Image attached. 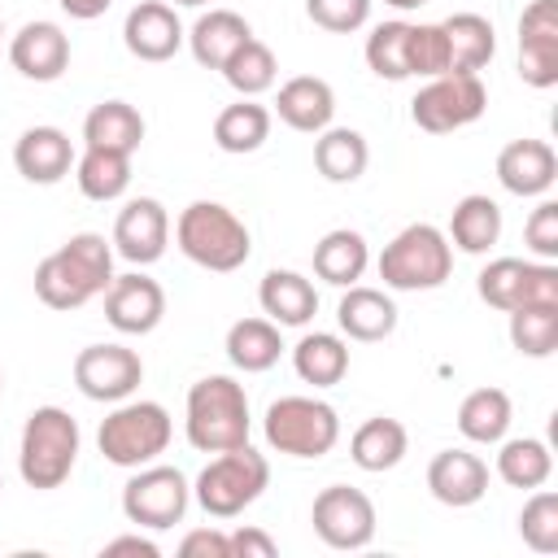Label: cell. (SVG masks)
Listing matches in <instances>:
<instances>
[{"label": "cell", "mask_w": 558, "mask_h": 558, "mask_svg": "<svg viewBox=\"0 0 558 558\" xmlns=\"http://www.w3.org/2000/svg\"><path fill=\"white\" fill-rule=\"evenodd\" d=\"M113 283V248L96 231L70 235L35 266V296L48 310H78Z\"/></svg>", "instance_id": "1"}, {"label": "cell", "mask_w": 558, "mask_h": 558, "mask_svg": "<svg viewBox=\"0 0 558 558\" xmlns=\"http://www.w3.org/2000/svg\"><path fill=\"white\" fill-rule=\"evenodd\" d=\"M248 392L231 375H205L187 388V445L201 453H222L248 445Z\"/></svg>", "instance_id": "2"}, {"label": "cell", "mask_w": 558, "mask_h": 558, "mask_svg": "<svg viewBox=\"0 0 558 558\" xmlns=\"http://www.w3.org/2000/svg\"><path fill=\"white\" fill-rule=\"evenodd\" d=\"M174 244L187 262H196L201 270H214V275L240 270L253 253L248 227L218 201H192L174 222Z\"/></svg>", "instance_id": "3"}, {"label": "cell", "mask_w": 558, "mask_h": 558, "mask_svg": "<svg viewBox=\"0 0 558 558\" xmlns=\"http://www.w3.org/2000/svg\"><path fill=\"white\" fill-rule=\"evenodd\" d=\"M78 423L61 405H39L26 414L22 445H17V471L31 488L48 493L61 488L78 462Z\"/></svg>", "instance_id": "4"}, {"label": "cell", "mask_w": 558, "mask_h": 558, "mask_svg": "<svg viewBox=\"0 0 558 558\" xmlns=\"http://www.w3.org/2000/svg\"><path fill=\"white\" fill-rule=\"evenodd\" d=\"M453 275V244L432 222L401 227L379 253V279L392 292H432Z\"/></svg>", "instance_id": "5"}, {"label": "cell", "mask_w": 558, "mask_h": 558, "mask_svg": "<svg viewBox=\"0 0 558 558\" xmlns=\"http://www.w3.org/2000/svg\"><path fill=\"white\" fill-rule=\"evenodd\" d=\"M266 484H270L266 453H257L253 445H235V449H222L218 458L205 462L192 493L209 519H235L266 493Z\"/></svg>", "instance_id": "6"}, {"label": "cell", "mask_w": 558, "mask_h": 558, "mask_svg": "<svg viewBox=\"0 0 558 558\" xmlns=\"http://www.w3.org/2000/svg\"><path fill=\"white\" fill-rule=\"evenodd\" d=\"M170 436H174V423L161 401H118L113 414H105L96 445H100L105 462L135 471V466L157 462L166 453Z\"/></svg>", "instance_id": "7"}, {"label": "cell", "mask_w": 558, "mask_h": 558, "mask_svg": "<svg viewBox=\"0 0 558 558\" xmlns=\"http://www.w3.org/2000/svg\"><path fill=\"white\" fill-rule=\"evenodd\" d=\"M266 445L288 458H323L340 440V414L318 397H279L262 418Z\"/></svg>", "instance_id": "8"}, {"label": "cell", "mask_w": 558, "mask_h": 558, "mask_svg": "<svg viewBox=\"0 0 558 558\" xmlns=\"http://www.w3.org/2000/svg\"><path fill=\"white\" fill-rule=\"evenodd\" d=\"M187 501H192V488H187V480H183L179 466H157V462L135 466V475L122 488V514H126V523L148 527V532H166V527L183 523Z\"/></svg>", "instance_id": "9"}, {"label": "cell", "mask_w": 558, "mask_h": 558, "mask_svg": "<svg viewBox=\"0 0 558 558\" xmlns=\"http://www.w3.org/2000/svg\"><path fill=\"white\" fill-rule=\"evenodd\" d=\"M484 109H488V92H484L480 74H436V78H427V87H418V96L410 100V118H414V126H423L427 135L462 131V126H471Z\"/></svg>", "instance_id": "10"}, {"label": "cell", "mask_w": 558, "mask_h": 558, "mask_svg": "<svg viewBox=\"0 0 558 558\" xmlns=\"http://www.w3.org/2000/svg\"><path fill=\"white\" fill-rule=\"evenodd\" d=\"M480 301L510 314L519 305H558V266L554 262H523V257H497L475 279Z\"/></svg>", "instance_id": "11"}, {"label": "cell", "mask_w": 558, "mask_h": 558, "mask_svg": "<svg viewBox=\"0 0 558 558\" xmlns=\"http://www.w3.org/2000/svg\"><path fill=\"white\" fill-rule=\"evenodd\" d=\"M310 523L327 549H366L375 541V506L353 484H331L314 497Z\"/></svg>", "instance_id": "12"}, {"label": "cell", "mask_w": 558, "mask_h": 558, "mask_svg": "<svg viewBox=\"0 0 558 558\" xmlns=\"http://www.w3.org/2000/svg\"><path fill=\"white\" fill-rule=\"evenodd\" d=\"M144 379V362L126 344H87L74 357V384L87 401H126Z\"/></svg>", "instance_id": "13"}, {"label": "cell", "mask_w": 558, "mask_h": 558, "mask_svg": "<svg viewBox=\"0 0 558 558\" xmlns=\"http://www.w3.org/2000/svg\"><path fill=\"white\" fill-rule=\"evenodd\" d=\"M105 318L113 331L122 336H148L157 331V323L166 318V292L157 279L131 270V275H113V283L105 288Z\"/></svg>", "instance_id": "14"}, {"label": "cell", "mask_w": 558, "mask_h": 558, "mask_svg": "<svg viewBox=\"0 0 558 558\" xmlns=\"http://www.w3.org/2000/svg\"><path fill=\"white\" fill-rule=\"evenodd\" d=\"M170 244V214L161 201L153 196H135L118 209L113 222V248L131 262V266H153Z\"/></svg>", "instance_id": "15"}, {"label": "cell", "mask_w": 558, "mask_h": 558, "mask_svg": "<svg viewBox=\"0 0 558 558\" xmlns=\"http://www.w3.org/2000/svg\"><path fill=\"white\" fill-rule=\"evenodd\" d=\"M183 39H187V31H183L174 4H166V0H140L122 22V44L140 61H170L183 48Z\"/></svg>", "instance_id": "16"}, {"label": "cell", "mask_w": 558, "mask_h": 558, "mask_svg": "<svg viewBox=\"0 0 558 558\" xmlns=\"http://www.w3.org/2000/svg\"><path fill=\"white\" fill-rule=\"evenodd\" d=\"M9 61L22 78L52 83L70 65V35L57 22H26L9 44Z\"/></svg>", "instance_id": "17"}, {"label": "cell", "mask_w": 558, "mask_h": 558, "mask_svg": "<svg viewBox=\"0 0 558 558\" xmlns=\"http://www.w3.org/2000/svg\"><path fill=\"white\" fill-rule=\"evenodd\" d=\"M427 488L440 506H475L488 493V462L471 449H440L427 462Z\"/></svg>", "instance_id": "18"}, {"label": "cell", "mask_w": 558, "mask_h": 558, "mask_svg": "<svg viewBox=\"0 0 558 558\" xmlns=\"http://www.w3.org/2000/svg\"><path fill=\"white\" fill-rule=\"evenodd\" d=\"M13 166L26 183H39V187L61 183L74 166V144L61 126H31L13 144Z\"/></svg>", "instance_id": "19"}, {"label": "cell", "mask_w": 558, "mask_h": 558, "mask_svg": "<svg viewBox=\"0 0 558 558\" xmlns=\"http://www.w3.org/2000/svg\"><path fill=\"white\" fill-rule=\"evenodd\" d=\"M497 179L510 196H545L558 179V157L545 140H510L497 153Z\"/></svg>", "instance_id": "20"}, {"label": "cell", "mask_w": 558, "mask_h": 558, "mask_svg": "<svg viewBox=\"0 0 558 558\" xmlns=\"http://www.w3.org/2000/svg\"><path fill=\"white\" fill-rule=\"evenodd\" d=\"M275 113H279L292 131H301V135H318V131L331 126L336 92H331V83L318 78V74H296V78H288V83L279 87V96H275Z\"/></svg>", "instance_id": "21"}, {"label": "cell", "mask_w": 558, "mask_h": 558, "mask_svg": "<svg viewBox=\"0 0 558 558\" xmlns=\"http://www.w3.org/2000/svg\"><path fill=\"white\" fill-rule=\"evenodd\" d=\"M336 323L349 340H362V344H375V340H388L397 331V305L388 292L379 288H362V283H349L340 305H336Z\"/></svg>", "instance_id": "22"}, {"label": "cell", "mask_w": 558, "mask_h": 558, "mask_svg": "<svg viewBox=\"0 0 558 558\" xmlns=\"http://www.w3.org/2000/svg\"><path fill=\"white\" fill-rule=\"evenodd\" d=\"M257 301H262L266 318L279 323V327H305V323L318 314V292H314V283H310L305 275L279 270V266L262 275Z\"/></svg>", "instance_id": "23"}, {"label": "cell", "mask_w": 558, "mask_h": 558, "mask_svg": "<svg viewBox=\"0 0 558 558\" xmlns=\"http://www.w3.org/2000/svg\"><path fill=\"white\" fill-rule=\"evenodd\" d=\"M449 48V74H480L497 52V31L480 13H453L440 22Z\"/></svg>", "instance_id": "24"}, {"label": "cell", "mask_w": 558, "mask_h": 558, "mask_svg": "<svg viewBox=\"0 0 558 558\" xmlns=\"http://www.w3.org/2000/svg\"><path fill=\"white\" fill-rule=\"evenodd\" d=\"M244 39H253V31H248V22H244L240 13H231V9H209V13H201V17L192 22V31H187V48H192V57H196L205 70H222V61H227Z\"/></svg>", "instance_id": "25"}, {"label": "cell", "mask_w": 558, "mask_h": 558, "mask_svg": "<svg viewBox=\"0 0 558 558\" xmlns=\"http://www.w3.org/2000/svg\"><path fill=\"white\" fill-rule=\"evenodd\" d=\"M497 240H501V205L493 196H484V192L462 196L453 205V214H449V244L471 253V257H480Z\"/></svg>", "instance_id": "26"}, {"label": "cell", "mask_w": 558, "mask_h": 558, "mask_svg": "<svg viewBox=\"0 0 558 558\" xmlns=\"http://www.w3.org/2000/svg\"><path fill=\"white\" fill-rule=\"evenodd\" d=\"M366 161H371V148H366V135L353 131V126H327L318 131L314 140V166L327 183H357L366 174Z\"/></svg>", "instance_id": "27"}, {"label": "cell", "mask_w": 558, "mask_h": 558, "mask_svg": "<svg viewBox=\"0 0 558 558\" xmlns=\"http://www.w3.org/2000/svg\"><path fill=\"white\" fill-rule=\"evenodd\" d=\"M371 262V248H366V235L362 231H349V227H336L327 231L318 244H314V275L323 283H336V288H349L362 279Z\"/></svg>", "instance_id": "28"}, {"label": "cell", "mask_w": 558, "mask_h": 558, "mask_svg": "<svg viewBox=\"0 0 558 558\" xmlns=\"http://www.w3.org/2000/svg\"><path fill=\"white\" fill-rule=\"evenodd\" d=\"M405 449H410V436H405V427H401L397 418H388V414L366 418V423L353 432V440H349L353 466H362V471H371V475L392 471V466L405 458Z\"/></svg>", "instance_id": "29"}, {"label": "cell", "mask_w": 558, "mask_h": 558, "mask_svg": "<svg viewBox=\"0 0 558 558\" xmlns=\"http://www.w3.org/2000/svg\"><path fill=\"white\" fill-rule=\"evenodd\" d=\"M292 371L314 388H331L349 375V344L331 331H305L292 344Z\"/></svg>", "instance_id": "30"}, {"label": "cell", "mask_w": 558, "mask_h": 558, "mask_svg": "<svg viewBox=\"0 0 558 558\" xmlns=\"http://www.w3.org/2000/svg\"><path fill=\"white\" fill-rule=\"evenodd\" d=\"M83 140L87 148H113V153H135L144 140V118L126 100H100L83 118Z\"/></svg>", "instance_id": "31"}, {"label": "cell", "mask_w": 558, "mask_h": 558, "mask_svg": "<svg viewBox=\"0 0 558 558\" xmlns=\"http://www.w3.org/2000/svg\"><path fill=\"white\" fill-rule=\"evenodd\" d=\"M266 140H270V109L257 105V100H248V96H240L235 105H227L214 118V144L222 153L244 157V153H257Z\"/></svg>", "instance_id": "32"}, {"label": "cell", "mask_w": 558, "mask_h": 558, "mask_svg": "<svg viewBox=\"0 0 558 558\" xmlns=\"http://www.w3.org/2000/svg\"><path fill=\"white\" fill-rule=\"evenodd\" d=\"M283 353V340H279V323L270 318H240L231 323L227 331V357L235 371L244 375H257V371H270Z\"/></svg>", "instance_id": "33"}, {"label": "cell", "mask_w": 558, "mask_h": 558, "mask_svg": "<svg viewBox=\"0 0 558 558\" xmlns=\"http://www.w3.org/2000/svg\"><path fill=\"white\" fill-rule=\"evenodd\" d=\"M510 418H514V405L501 388H475L458 405V432L471 445H497L510 432Z\"/></svg>", "instance_id": "34"}, {"label": "cell", "mask_w": 558, "mask_h": 558, "mask_svg": "<svg viewBox=\"0 0 558 558\" xmlns=\"http://www.w3.org/2000/svg\"><path fill=\"white\" fill-rule=\"evenodd\" d=\"M501 449H497V475L510 484V488H541V484H549V475H554V453H549V445L545 440H536V436H514V440H497Z\"/></svg>", "instance_id": "35"}, {"label": "cell", "mask_w": 558, "mask_h": 558, "mask_svg": "<svg viewBox=\"0 0 558 558\" xmlns=\"http://www.w3.org/2000/svg\"><path fill=\"white\" fill-rule=\"evenodd\" d=\"M74 179L87 201H118L131 187V153L83 148V157L74 161Z\"/></svg>", "instance_id": "36"}, {"label": "cell", "mask_w": 558, "mask_h": 558, "mask_svg": "<svg viewBox=\"0 0 558 558\" xmlns=\"http://www.w3.org/2000/svg\"><path fill=\"white\" fill-rule=\"evenodd\" d=\"M275 74H279V61L275 52L262 44V39H244L227 61H222V78L240 92V96H262L275 87Z\"/></svg>", "instance_id": "37"}, {"label": "cell", "mask_w": 558, "mask_h": 558, "mask_svg": "<svg viewBox=\"0 0 558 558\" xmlns=\"http://www.w3.org/2000/svg\"><path fill=\"white\" fill-rule=\"evenodd\" d=\"M366 65L388 83L410 78V22H379L366 35Z\"/></svg>", "instance_id": "38"}, {"label": "cell", "mask_w": 558, "mask_h": 558, "mask_svg": "<svg viewBox=\"0 0 558 558\" xmlns=\"http://www.w3.org/2000/svg\"><path fill=\"white\" fill-rule=\"evenodd\" d=\"M510 344L523 357H549L558 349V305H519V310H510Z\"/></svg>", "instance_id": "39"}, {"label": "cell", "mask_w": 558, "mask_h": 558, "mask_svg": "<svg viewBox=\"0 0 558 558\" xmlns=\"http://www.w3.org/2000/svg\"><path fill=\"white\" fill-rule=\"evenodd\" d=\"M519 536L536 554H558V493H549L545 484L532 488L519 514Z\"/></svg>", "instance_id": "40"}, {"label": "cell", "mask_w": 558, "mask_h": 558, "mask_svg": "<svg viewBox=\"0 0 558 558\" xmlns=\"http://www.w3.org/2000/svg\"><path fill=\"white\" fill-rule=\"evenodd\" d=\"M519 78L541 92L558 83V35H519Z\"/></svg>", "instance_id": "41"}, {"label": "cell", "mask_w": 558, "mask_h": 558, "mask_svg": "<svg viewBox=\"0 0 558 558\" xmlns=\"http://www.w3.org/2000/svg\"><path fill=\"white\" fill-rule=\"evenodd\" d=\"M410 74H449V48L440 22H410Z\"/></svg>", "instance_id": "42"}, {"label": "cell", "mask_w": 558, "mask_h": 558, "mask_svg": "<svg viewBox=\"0 0 558 558\" xmlns=\"http://www.w3.org/2000/svg\"><path fill=\"white\" fill-rule=\"evenodd\" d=\"M305 13L314 26H323L331 35H353L366 26L371 0H305Z\"/></svg>", "instance_id": "43"}, {"label": "cell", "mask_w": 558, "mask_h": 558, "mask_svg": "<svg viewBox=\"0 0 558 558\" xmlns=\"http://www.w3.org/2000/svg\"><path fill=\"white\" fill-rule=\"evenodd\" d=\"M523 240H527V248H532L541 262H554V257H558V201H541V205L527 214Z\"/></svg>", "instance_id": "44"}, {"label": "cell", "mask_w": 558, "mask_h": 558, "mask_svg": "<svg viewBox=\"0 0 558 558\" xmlns=\"http://www.w3.org/2000/svg\"><path fill=\"white\" fill-rule=\"evenodd\" d=\"M179 558H231L227 532H218V527H192L179 541Z\"/></svg>", "instance_id": "45"}, {"label": "cell", "mask_w": 558, "mask_h": 558, "mask_svg": "<svg viewBox=\"0 0 558 558\" xmlns=\"http://www.w3.org/2000/svg\"><path fill=\"white\" fill-rule=\"evenodd\" d=\"M227 545H231V558H275L279 554L275 536H266L262 527H235L227 536Z\"/></svg>", "instance_id": "46"}, {"label": "cell", "mask_w": 558, "mask_h": 558, "mask_svg": "<svg viewBox=\"0 0 558 558\" xmlns=\"http://www.w3.org/2000/svg\"><path fill=\"white\" fill-rule=\"evenodd\" d=\"M113 554H140V558H157L161 549H157L148 536H113V541H105V558H113Z\"/></svg>", "instance_id": "47"}, {"label": "cell", "mask_w": 558, "mask_h": 558, "mask_svg": "<svg viewBox=\"0 0 558 558\" xmlns=\"http://www.w3.org/2000/svg\"><path fill=\"white\" fill-rule=\"evenodd\" d=\"M57 4H61L70 17H78V22H92V17H100V13H105L113 0H57Z\"/></svg>", "instance_id": "48"}, {"label": "cell", "mask_w": 558, "mask_h": 558, "mask_svg": "<svg viewBox=\"0 0 558 558\" xmlns=\"http://www.w3.org/2000/svg\"><path fill=\"white\" fill-rule=\"evenodd\" d=\"M384 4H392V9H418V4H432V0H384Z\"/></svg>", "instance_id": "49"}, {"label": "cell", "mask_w": 558, "mask_h": 558, "mask_svg": "<svg viewBox=\"0 0 558 558\" xmlns=\"http://www.w3.org/2000/svg\"><path fill=\"white\" fill-rule=\"evenodd\" d=\"M174 4H192V9H201V4H209V0H174Z\"/></svg>", "instance_id": "50"}, {"label": "cell", "mask_w": 558, "mask_h": 558, "mask_svg": "<svg viewBox=\"0 0 558 558\" xmlns=\"http://www.w3.org/2000/svg\"><path fill=\"white\" fill-rule=\"evenodd\" d=\"M0 384H4V379H0Z\"/></svg>", "instance_id": "51"}, {"label": "cell", "mask_w": 558, "mask_h": 558, "mask_svg": "<svg viewBox=\"0 0 558 558\" xmlns=\"http://www.w3.org/2000/svg\"><path fill=\"white\" fill-rule=\"evenodd\" d=\"M0 488H4V484H0Z\"/></svg>", "instance_id": "52"}]
</instances>
